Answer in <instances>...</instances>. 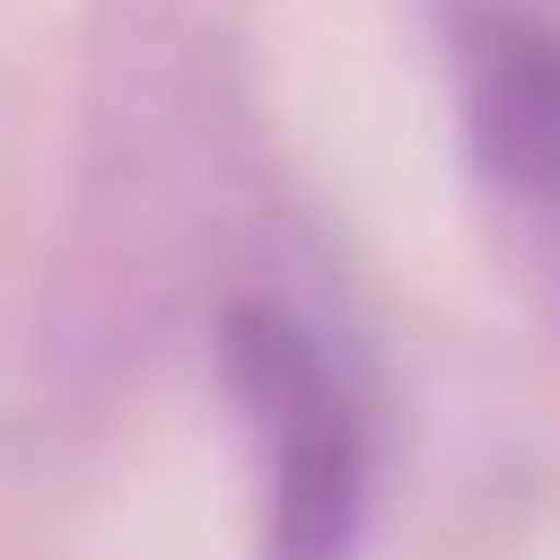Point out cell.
<instances>
[{"instance_id":"cell-1","label":"cell","mask_w":560,"mask_h":560,"mask_svg":"<svg viewBox=\"0 0 560 560\" xmlns=\"http://www.w3.org/2000/svg\"><path fill=\"white\" fill-rule=\"evenodd\" d=\"M219 376L254 446V560H350L376 438L332 341L280 298H236L219 315Z\"/></svg>"},{"instance_id":"cell-2","label":"cell","mask_w":560,"mask_h":560,"mask_svg":"<svg viewBox=\"0 0 560 560\" xmlns=\"http://www.w3.org/2000/svg\"><path fill=\"white\" fill-rule=\"evenodd\" d=\"M438 35L464 166L525 280L560 306V26L525 0H446Z\"/></svg>"}]
</instances>
